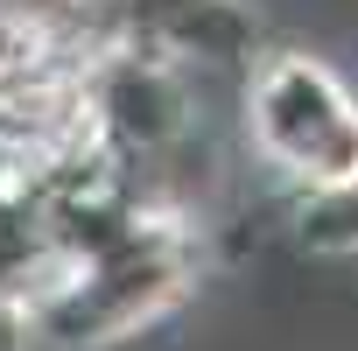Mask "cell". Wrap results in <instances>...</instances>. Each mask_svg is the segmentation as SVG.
<instances>
[{
  "label": "cell",
  "mask_w": 358,
  "mask_h": 351,
  "mask_svg": "<svg viewBox=\"0 0 358 351\" xmlns=\"http://www.w3.org/2000/svg\"><path fill=\"white\" fill-rule=\"evenodd\" d=\"M260 99H274V106L302 113V127H295V120L260 127L274 155H288L295 169L323 176V183H344V176H358V113L330 92V78H323V71H309V64H281V71L260 85Z\"/></svg>",
  "instance_id": "6da1fadb"
}]
</instances>
